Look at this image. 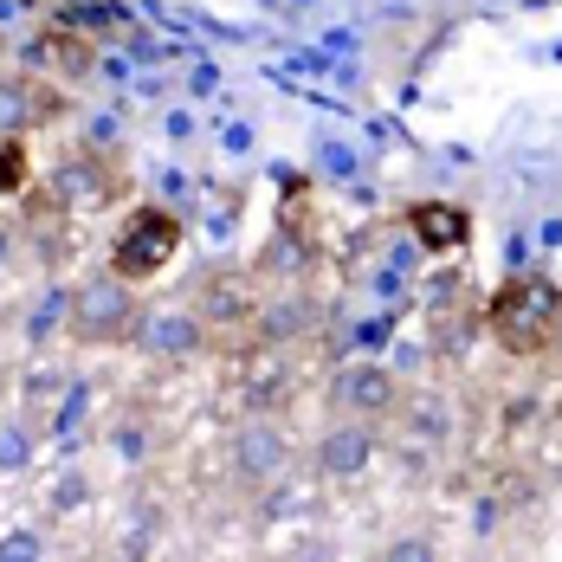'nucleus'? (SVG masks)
<instances>
[{
  "label": "nucleus",
  "mask_w": 562,
  "mask_h": 562,
  "mask_svg": "<svg viewBox=\"0 0 562 562\" xmlns=\"http://www.w3.org/2000/svg\"><path fill=\"white\" fill-rule=\"evenodd\" d=\"M401 375L382 362H349L330 375V414H356V420H394L401 407Z\"/></svg>",
  "instance_id": "20e7f679"
},
{
  "label": "nucleus",
  "mask_w": 562,
  "mask_h": 562,
  "mask_svg": "<svg viewBox=\"0 0 562 562\" xmlns=\"http://www.w3.org/2000/svg\"><path fill=\"white\" fill-rule=\"evenodd\" d=\"M71 337L98 342V349H116V342L143 337V304H136L130 279L104 272V279L78 284V297H71Z\"/></svg>",
  "instance_id": "7ed1b4c3"
},
{
  "label": "nucleus",
  "mask_w": 562,
  "mask_h": 562,
  "mask_svg": "<svg viewBox=\"0 0 562 562\" xmlns=\"http://www.w3.org/2000/svg\"><path fill=\"white\" fill-rule=\"evenodd\" d=\"M181 221H175L169 207H156V201H136L123 221H116L111 233V272L116 279H130V284H149V279H162L175 266V252H181Z\"/></svg>",
  "instance_id": "f03ea898"
},
{
  "label": "nucleus",
  "mask_w": 562,
  "mask_h": 562,
  "mask_svg": "<svg viewBox=\"0 0 562 562\" xmlns=\"http://www.w3.org/2000/svg\"><path fill=\"white\" fill-rule=\"evenodd\" d=\"M207 317H143V342L156 349V356H194V349H207Z\"/></svg>",
  "instance_id": "9b49d317"
},
{
  "label": "nucleus",
  "mask_w": 562,
  "mask_h": 562,
  "mask_svg": "<svg viewBox=\"0 0 562 562\" xmlns=\"http://www.w3.org/2000/svg\"><path fill=\"white\" fill-rule=\"evenodd\" d=\"M233 465H239V479H252V485H272L284 465H291V440L279 434V414H252V420L239 427Z\"/></svg>",
  "instance_id": "0eeeda50"
},
{
  "label": "nucleus",
  "mask_w": 562,
  "mask_h": 562,
  "mask_svg": "<svg viewBox=\"0 0 562 562\" xmlns=\"http://www.w3.org/2000/svg\"><path fill=\"white\" fill-rule=\"evenodd\" d=\"M26 181H33V149H26V136H0V201L26 194Z\"/></svg>",
  "instance_id": "f8f14e48"
},
{
  "label": "nucleus",
  "mask_w": 562,
  "mask_h": 562,
  "mask_svg": "<svg viewBox=\"0 0 562 562\" xmlns=\"http://www.w3.org/2000/svg\"><path fill=\"white\" fill-rule=\"evenodd\" d=\"M284 401H291V349H252L246 414H284Z\"/></svg>",
  "instance_id": "9d476101"
},
{
  "label": "nucleus",
  "mask_w": 562,
  "mask_h": 562,
  "mask_svg": "<svg viewBox=\"0 0 562 562\" xmlns=\"http://www.w3.org/2000/svg\"><path fill=\"white\" fill-rule=\"evenodd\" d=\"M407 233H414L434 259H452V252H465V239H472V214H465L459 201H414V207H407Z\"/></svg>",
  "instance_id": "6e6552de"
},
{
  "label": "nucleus",
  "mask_w": 562,
  "mask_h": 562,
  "mask_svg": "<svg viewBox=\"0 0 562 562\" xmlns=\"http://www.w3.org/2000/svg\"><path fill=\"white\" fill-rule=\"evenodd\" d=\"M375 452H382V420L330 414V427H324V440H317V472H324L330 485H349V479H362V472L375 465Z\"/></svg>",
  "instance_id": "39448f33"
},
{
  "label": "nucleus",
  "mask_w": 562,
  "mask_h": 562,
  "mask_svg": "<svg viewBox=\"0 0 562 562\" xmlns=\"http://www.w3.org/2000/svg\"><path fill=\"white\" fill-rule=\"evenodd\" d=\"M382 557H434V543H427V537H401V543H389Z\"/></svg>",
  "instance_id": "ddd939ff"
},
{
  "label": "nucleus",
  "mask_w": 562,
  "mask_h": 562,
  "mask_svg": "<svg viewBox=\"0 0 562 562\" xmlns=\"http://www.w3.org/2000/svg\"><path fill=\"white\" fill-rule=\"evenodd\" d=\"M394 420H401V447H420V452H440L452 440V407L440 394H401V407H394Z\"/></svg>",
  "instance_id": "1a4fd4ad"
},
{
  "label": "nucleus",
  "mask_w": 562,
  "mask_h": 562,
  "mask_svg": "<svg viewBox=\"0 0 562 562\" xmlns=\"http://www.w3.org/2000/svg\"><path fill=\"white\" fill-rule=\"evenodd\" d=\"M311 324H317V311H311L304 284H279V291H259L246 337H252V349H297L311 337Z\"/></svg>",
  "instance_id": "423d86ee"
},
{
  "label": "nucleus",
  "mask_w": 562,
  "mask_h": 562,
  "mask_svg": "<svg viewBox=\"0 0 562 562\" xmlns=\"http://www.w3.org/2000/svg\"><path fill=\"white\" fill-rule=\"evenodd\" d=\"M485 330L492 342L517 356V362H537L562 342V284H550L543 272H517L485 297Z\"/></svg>",
  "instance_id": "f257e3e1"
}]
</instances>
